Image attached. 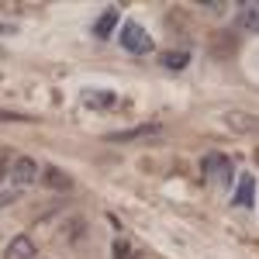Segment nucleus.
<instances>
[{
    "instance_id": "nucleus-5",
    "label": "nucleus",
    "mask_w": 259,
    "mask_h": 259,
    "mask_svg": "<svg viewBox=\"0 0 259 259\" xmlns=\"http://www.w3.org/2000/svg\"><path fill=\"white\" fill-rule=\"evenodd\" d=\"M252 194H256V180L249 177V173H242L239 187H235V194H232V200L239 204V207H252Z\"/></svg>"
},
{
    "instance_id": "nucleus-14",
    "label": "nucleus",
    "mask_w": 259,
    "mask_h": 259,
    "mask_svg": "<svg viewBox=\"0 0 259 259\" xmlns=\"http://www.w3.org/2000/svg\"><path fill=\"white\" fill-rule=\"evenodd\" d=\"M128 259H139V256H128Z\"/></svg>"
},
{
    "instance_id": "nucleus-7",
    "label": "nucleus",
    "mask_w": 259,
    "mask_h": 259,
    "mask_svg": "<svg viewBox=\"0 0 259 259\" xmlns=\"http://www.w3.org/2000/svg\"><path fill=\"white\" fill-rule=\"evenodd\" d=\"M228 128H235V132H259V118H252V114H228Z\"/></svg>"
},
{
    "instance_id": "nucleus-3",
    "label": "nucleus",
    "mask_w": 259,
    "mask_h": 259,
    "mask_svg": "<svg viewBox=\"0 0 259 259\" xmlns=\"http://www.w3.org/2000/svg\"><path fill=\"white\" fill-rule=\"evenodd\" d=\"M35 242L28 239V235H14V239L7 242V249H4V259H35Z\"/></svg>"
},
{
    "instance_id": "nucleus-13",
    "label": "nucleus",
    "mask_w": 259,
    "mask_h": 259,
    "mask_svg": "<svg viewBox=\"0 0 259 259\" xmlns=\"http://www.w3.org/2000/svg\"><path fill=\"white\" fill-rule=\"evenodd\" d=\"M0 35H11V28H7V24H0Z\"/></svg>"
},
{
    "instance_id": "nucleus-6",
    "label": "nucleus",
    "mask_w": 259,
    "mask_h": 259,
    "mask_svg": "<svg viewBox=\"0 0 259 259\" xmlns=\"http://www.w3.org/2000/svg\"><path fill=\"white\" fill-rule=\"evenodd\" d=\"M114 28H118V11L111 7V11H104V14H100V21L94 24V35H97V38H107Z\"/></svg>"
},
{
    "instance_id": "nucleus-11",
    "label": "nucleus",
    "mask_w": 259,
    "mask_h": 259,
    "mask_svg": "<svg viewBox=\"0 0 259 259\" xmlns=\"http://www.w3.org/2000/svg\"><path fill=\"white\" fill-rule=\"evenodd\" d=\"M0 121H31V118H24L18 111H0Z\"/></svg>"
},
{
    "instance_id": "nucleus-2",
    "label": "nucleus",
    "mask_w": 259,
    "mask_h": 259,
    "mask_svg": "<svg viewBox=\"0 0 259 259\" xmlns=\"http://www.w3.org/2000/svg\"><path fill=\"white\" fill-rule=\"evenodd\" d=\"M7 177L14 187H31V183H38L41 169L35 159H28V156H18V159H11V169H7Z\"/></svg>"
},
{
    "instance_id": "nucleus-12",
    "label": "nucleus",
    "mask_w": 259,
    "mask_h": 259,
    "mask_svg": "<svg viewBox=\"0 0 259 259\" xmlns=\"http://www.w3.org/2000/svg\"><path fill=\"white\" fill-rule=\"evenodd\" d=\"M14 200H18L14 190H11V194H0V207H7V204H14Z\"/></svg>"
},
{
    "instance_id": "nucleus-4",
    "label": "nucleus",
    "mask_w": 259,
    "mask_h": 259,
    "mask_svg": "<svg viewBox=\"0 0 259 259\" xmlns=\"http://www.w3.org/2000/svg\"><path fill=\"white\" fill-rule=\"evenodd\" d=\"M159 132H162L159 124H142V128H128V132H111L107 142H121L124 145V142H139V139H156Z\"/></svg>"
},
{
    "instance_id": "nucleus-8",
    "label": "nucleus",
    "mask_w": 259,
    "mask_h": 259,
    "mask_svg": "<svg viewBox=\"0 0 259 259\" xmlns=\"http://www.w3.org/2000/svg\"><path fill=\"white\" fill-rule=\"evenodd\" d=\"M41 180L49 183V187H56V190H69V177L56 169V166H49V169H41Z\"/></svg>"
},
{
    "instance_id": "nucleus-10",
    "label": "nucleus",
    "mask_w": 259,
    "mask_h": 259,
    "mask_svg": "<svg viewBox=\"0 0 259 259\" xmlns=\"http://www.w3.org/2000/svg\"><path fill=\"white\" fill-rule=\"evenodd\" d=\"M162 66L166 69H183L187 66V52H166L162 56Z\"/></svg>"
},
{
    "instance_id": "nucleus-9",
    "label": "nucleus",
    "mask_w": 259,
    "mask_h": 259,
    "mask_svg": "<svg viewBox=\"0 0 259 259\" xmlns=\"http://www.w3.org/2000/svg\"><path fill=\"white\" fill-rule=\"evenodd\" d=\"M242 24H245V28H252V31H259V0L242 4Z\"/></svg>"
},
{
    "instance_id": "nucleus-1",
    "label": "nucleus",
    "mask_w": 259,
    "mask_h": 259,
    "mask_svg": "<svg viewBox=\"0 0 259 259\" xmlns=\"http://www.w3.org/2000/svg\"><path fill=\"white\" fill-rule=\"evenodd\" d=\"M118 38H121V45H124L128 52H135V56H142V52H149V49H152V38L145 35V28L135 24V21H124V24H121Z\"/></svg>"
}]
</instances>
